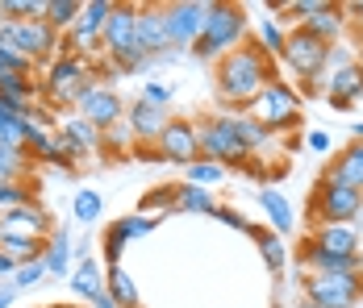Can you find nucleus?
I'll return each instance as SVG.
<instances>
[{"mask_svg":"<svg viewBox=\"0 0 363 308\" xmlns=\"http://www.w3.org/2000/svg\"><path fill=\"white\" fill-rule=\"evenodd\" d=\"M272 63L276 59H267L259 42H242L238 50H230L225 59H218V101L234 113H247L255 96L276 79Z\"/></svg>","mask_w":363,"mask_h":308,"instance_id":"1","label":"nucleus"},{"mask_svg":"<svg viewBox=\"0 0 363 308\" xmlns=\"http://www.w3.org/2000/svg\"><path fill=\"white\" fill-rule=\"evenodd\" d=\"M247 42V8L242 4H209L205 13V30L188 46L196 59H225L230 50H238Z\"/></svg>","mask_w":363,"mask_h":308,"instance_id":"2","label":"nucleus"},{"mask_svg":"<svg viewBox=\"0 0 363 308\" xmlns=\"http://www.w3.org/2000/svg\"><path fill=\"white\" fill-rule=\"evenodd\" d=\"M101 55L109 59L113 71H143L150 63L138 42V4H113V17L101 38Z\"/></svg>","mask_w":363,"mask_h":308,"instance_id":"3","label":"nucleus"},{"mask_svg":"<svg viewBox=\"0 0 363 308\" xmlns=\"http://www.w3.org/2000/svg\"><path fill=\"white\" fill-rule=\"evenodd\" d=\"M0 50H17L21 59H30V63H55L59 55H63V34H55L50 25H46V17H34V21H0Z\"/></svg>","mask_w":363,"mask_h":308,"instance_id":"4","label":"nucleus"},{"mask_svg":"<svg viewBox=\"0 0 363 308\" xmlns=\"http://www.w3.org/2000/svg\"><path fill=\"white\" fill-rule=\"evenodd\" d=\"M96 84V63L92 59H79V55H59L46 79H42V96L55 104V108H75V101Z\"/></svg>","mask_w":363,"mask_h":308,"instance_id":"5","label":"nucleus"},{"mask_svg":"<svg viewBox=\"0 0 363 308\" xmlns=\"http://www.w3.org/2000/svg\"><path fill=\"white\" fill-rule=\"evenodd\" d=\"M196 146H201V159H209V163H218V167H230V163L242 167V163H251V150L238 142L230 113H218V117L201 121V125H196Z\"/></svg>","mask_w":363,"mask_h":308,"instance_id":"6","label":"nucleus"},{"mask_svg":"<svg viewBox=\"0 0 363 308\" xmlns=\"http://www.w3.org/2000/svg\"><path fill=\"white\" fill-rule=\"evenodd\" d=\"M113 4L117 0H88L75 17V25L63 34V55H79V59H92L101 55V38H105V25L113 17Z\"/></svg>","mask_w":363,"mask_h":308,"instance_id":"7","label":"nucleus"},{"mask_svg":"<svg viewBox=\"0 0 363 308\" xmlns=\"http://www.w3.org/2000/svg\"><path fill=\"white\" fill-rule=\"evenodd\" d=\"M247 113H251L259 125H267L272 134H276V130H292L296 117H301V92H296L292 84H284V79H272V84L251 101Z\"/></svg>","mask_w":363,"mask_h":308,"instance_id":"8","label":"nucleus"},{"mask_svg":"<svg viewBox=\"0 0 363 308\" xmlns=\"http://www.w3.org/2000/svg\"><path fill=\"white\" fill-rule=\"evenodd\" d=\"M330 50L334 46H326V42H318V38L309 34V30H289V42H284V63H289V71L296 75V79H305V84H313L322 71L330 67Z\"/></svg>","mask_w":363,"mask_h":308,"instance_id":"9","label":"nucleus"},{"mask_svg":"<svg viewBox=\"0 0 363 308\" xmlns=\"http://www.w3.org/2000/svg\"><path fill=\"white\" fill-rule=\"evenodd\" d=\"M309 217H313L318 225H355L363 217V192L318 183V192H313V200H309Z\"/></svg>","mask_w":363,"mask_h":308,"instance_id":"10","label":"nucleus"},{"mask_svg":"<svg viewBox=\"0 0 363 308\" xmlns=\"http://www.w3.org/2000/svg\"><path fill=\"white\" fill-rule=\"evenodd\" d=\"M301 296L318 308H355L363 296V275H305Z\"/></svg>","mask_w":363,"mask_h":308,"instance_id":"11","label":"nucleus"},{"mask_svg":"<svg viewBox=\"0 0 363 308\" xmlns=\"http://www.w3.org/2000/svg\"><path fill=\"white\" fill-rule=\"evenodd\" d=\"M155 159H167V163H180V167H192L201 159V146H196V125L184 121V117H167L163 134L155 137Z\"/></svg>","mask_w":363,"mask_h":308,"instance_id":"12","label":"nucleus"},{"mask_svg":"<svg viewBox=\"0 0 363 308\" xmlns=\"http://www.w3.org/2000/svg\"><path fill=\"white\" fill-rule=\"evenodd\" d=\"M75 117H84L88 125H96V130L105 134V130H113L117 121H125V101L113 92L109 84H101V79H96V84L75 101Z\"/></svg>","mask_w":363,"mask_h":308,"instance_id":"13","label":"nucleus"},{"mask_svg":"<svg viewBox=\"0 0 363 308\" xmlns=\"http://www.w3.org/2000/svg\"><path fill=\"white\" fill-rule=\"evenodd\" d=\"M205 13L209 4L201 0H180V4H163V25H167V42L172 46H192L201 30H205Z\"/></svg>","mask_w":363,"mask_h":308,"instance_id":"14","label":"nucleus"},{"mask_svg":"<svg viewBox=\"0 0 363 308\" xmlns=\"http://www.w3.org/2000/svg\"><path fill=\"white\" fill-rule=\"evenodd\" d=\"M55 234V221H50V212L38 205H21V208H9V212H0V238H38L46 241Z\"/></svg>","mask_w":363,"mask_h":308,"instance_id":"15","label":"nucleus"},{"mask_svg":"<svg viewBox=\"0 0 363 308\" xmlns=\"http://www.w3.org/2000/svg\"><path fill=\"white\" fill-rule=\"evenodd\" d=\"M326 101L334 104V108H342V113H347V108H355V104L363 101V71L355 67V59L330 71V79H326Z\"/></svg>","mask_w":363,"mask_h":308,"instance_id":"16","label":"nucleus"},{"mask_svg":"<svg viewBox=\"0 0 363 308\" xmlns=\"http://www.w3.org/2000/svg\"><path fill=\"white\" fill-rule=\"evenodd\" d=\"M322 183H326V188H351V192H363V142H351L347 150H338V159L326 167Z\"/></svg>","mask_w":363,"mask_h":308,"instance_id":"17","label":"nucleus"},{"mask_svg":"<svg viewBox=\"0 0 363 308\" xmlns=\"http://www.w3.org/2000/svg\"><path fill=\"white\" fill-rule=\"evenodd\" d=\"M138 42H143V55L150 63L172 50L167 25H163V4H138Z\"/></svg>","mask_w":363,"mask_h":308,"instance_id":"18","label":"nucleus"},{"mask_svg":"<svg viewBox=\"0 0 363 308\" xmlns=\"http://www.w3.org/2000/svg\"><path fill=\"white\" fill-rule=\"evenodd\" d=\"M125 125H130L134 142L155 146V137L163 134V125H167V108H155V104H146L143 96H138V101L125 108Z\"/></svg>","mask_w":363,"mask_h":308,"instance_id":"19","label":"nucleus"},{"mask_svg":"<svg viewBox=\"0 0 363 308\" xmlns=\"http://www.w3.org/2000/svg\"><path fill=\"white\" fill-rule=\"evenodd\" d=\"M59 134L67 137L84 159H92V154H101V150H105L101 130H96V125H88V121H84V117H75V113H67V117L59 121Z\"/></svg>","mask_w":363,"mask_h":308,"instance_id":"20","label":"nucleus"},{"mask_svg":"<svg viewBox=\"0 0 363 308\" xmlns=\"http://www.w3.org/2000/svg\"><path fill=\"white\" fill-rule=\"evenodd\" d=\"M309 246H318V250H326V254L347 258V254H355V250H359V234H355V225H318V229H313V238H309Z\"/></svg>","mask_w":363,"mask_h":308,"instance_id":"21","label":"nucleus"},{"mask_svg":"<svg viewBox=\"0 0 363 308\" xmlns=\"http://www.w3.org/2000/svg\"><path fill=\"white\" fill-rule=\"evenodd\" d=\"M259 208L267 212V225H272V234H276V238L292 234L296 212H292V205H289V196H284V192H276V188H259Z\"/></svg>","mask_w":363,"mask_h":308,"instance_id":"22","label":"nucleus"},{"mask_svg":"<svg viewBox=\"0 0 363 308\" xmlns=\"http://www.w3.org/2000/svg\"><path fill=\"white\" fill-rule=\"evenodd\" d=\"M105 292L113 296L117 308H143V296H138V283L125 267H105Z\"/></svg>","mask_w":363,"mask_h":308,"instance_id":"23","label":"nucleus"},{"mask_svg":"<svg viewBox=\"0 0 363 308\" xmlns=\"http://www.w3.org/2000/svg\"><path fill=\"white\" fill-rule=\"evenodd\" d=\"M67 283H72V292L79 296V300H88V304H92V296H96V292H105V271H101V263H96V258H79V263L72 267V279H67Z\"/></svg>","mask_w":363,"mask_h":308,"instance_id":"24","label":"nucleus"},{"mask_svg":"<svg viewBox=\"0 0 363 308\" xmlns=\"http://www.w3.org/2000/svg\"><path fill=\"white\" fill-rule=\"evenodd\" d=\"M176 212H196V217H213L218 212V200L209 188H196V183H176V200H172Z\"/></svg>","mask_w":363,"mask_h":308,"instance_id":"25","label":"nucleus"},{"mask_svg":"<svg viewBox=\"0 0 363 308\" xmlns=\"http://www.w3.org/2000/svg\"><path fill=\"white\" fill-rule=\"evenodd\" d=\"M72 258H75V241L67 229H55L50 238H46V275H67V267H72Z\"/></svg>","mask_w":363,"mask_h":308,"instance_id":"26","label":"nucleus"},{"mask_svg":"<svg viewBox=\"0 0 363 308\" xmlns=\"http://www.w3.org/2000/svg\"><path fill=\"white\" fill-rule=\"evenodd\" d=\"M342 25H347V17H342V4H326V8H322L318 17H309L301 30H309L318 42L334 46V42H338V34H342Z\"/></svg>","mask_w":363,"mask_h":308,"instance_id":"27","label":"nucleus"},{"mask_svg":"<svg viewBox=\"0 0 363 308\" xmlns=\"http://www.w3.org/2000/svg\"><path fill=\"white\" fill-rule=\"evenodd\" d=\"M230 121H234V134H238V142H242L251 154H259L263 146H272V137H276L267 125H259L251 113H230Z\"/></svg>","mask_w":363,"mask_h":308,"instance_id":"28","label":"nucleus"},{"mask_svg":"<svg viewBox=\"0 0 363 308\" xmlns=\"http://www.w3.org/2000/svg\"><path fill=\"white\" fill-rule=\"evenodd\" d=\"M255 42H259V50L267 55V59H280L284 55V42H289V30L276 21V17H259V25H255Z\"/></svg>","mask_w":363,"mask_h":308,"instance_id":"29","label":"nucleus"},{"mask_svg":"<svg viewBox=\"0 0 363 308\" xmlns=\"http://www.w3.org/2000/svg\"><path fill=\"white\" fill-rule=\"evenodd\" d=\"M0 254H9L17 267H21V263H38V258H46V241H38V238H0Z\"/></svg>","mask_w":363,"mask_h":308,"instance_id":"30","label":"nucleus"},{"mask_svg":"<svg viewBox=\"0 0 363 308\" xmlns=\"http://www.w3.org/2000/svg\"><path fill=\"white\" fill-rule=\"evenodd\" d=\"M72 217L79 221V225H96V221L105 217V196H101V192H92V188L75 192V200H72Z\"/></svg>","mask_w":363,"mask_h":308,"instance_id":"31","label":"nucleus"},{"mask_svg":"<svg viewBox=\"0 0 363 308\" xmlns=\"http://www.w3.org/2000/svg\"><path fill=\"white\" fill-rule=\"evenodd\" d=\"M79 0H46V25L55 30V34H67L75 25V17H79Z\"/></svg>","mask_w":363,"mask_h":308,"instance_id":"32","label":"nucleus"},{"mask_svg":"<svg viewBox=\"0 0 363 308\" xmlns=\"http://www.w3.org/2000/svg\"><path fill=\"white\" fill-rule=\"evenodd\" d=\"M255 241H259V250H263V263H267V271H284V263H289V250H284V238H276L272 229H259L255 234Z\"/></svg>","mask_w":363,"mask_h":308,"instance_id":"33","label":"nucleus"},{"mask_svg":"<svg viewBox=\"0 0 363 308\" xmlns=\"http://www.w3.org/2000/svg\"><path fill=\"white\" fill-rule=\"evenodd\" d=\"M46 17V0H0V21H34Z\"/></svg>","mask_w":363,"mask_h":308,"instance_id":"34","label":"nucleus"},{"mask_svg":"<svg viewBox=\"0 0 363 308\" xmlns=\"http://www.w3.org/2000/svg\"><path fill=\"white\" fill-rule=\"evenodd\" d=\"M30 154L26 150H4L0 146V183H21L26 179V171H30Z\"/></svg>","mask_w":363,"mask_h":308,"instance_id":"35","label":"nucleus"},{"mask_svg":"<svg viewBox=\"0 0 363 308\" xmlns=\"http://www.w3.org/2000/svg\"><path fill=\"white\" fill-rule=\"evenodd\" d=\"M130 250V238L121 234V225L113 221L105 225V241H101V254H105V267H121V254Z\"/></svg>","mask_w":363,"mask_h":308,"instance_id":"36","label":"nucleus"},{"mask_svg":"<svg viewBox=\"0 0 363 308\" xmlns=\"http://www.w3.org/2000/svg\"><path fill=\"white\" fill-rule=\"evenodd\" d=\"M21 205H34V188L21 179V183H0V212L9 208H21Z\"/></svg>","mask_w":363,"mask_h":308,"instance_id":"37","label":"nucleus"},{"mask_svg":"<svg viewBox=\"0 0 363 308\" xmlns=\"http://www.w3.org/2000/svg\"><path fill=\"white\" fill-rule=\"evenodd\" d=\"M117 225H121V234L130 241L146 238V234H155V225H159V217H146V212H130V217H117Z\"/></svg>","mask_w":363,"mask_h":308,"instance_id":"38","label":"nucleus"},{"mask_svg":"<svg viewBox=\"0 0 363 308\" xmlns=\"http://www.w3.org/2000/svg\"><path fill=\"white\" fill-rule=\"evenodd\" d=\"M221 171H225V167L209 163V159H196V163L188 167V179H184V183H196V188H213V183H221Z\"/></svg>","mask_w":363,"mask_h":308,"instance_id":"39","label":"nucleus"},{"mask_svg":"<svg viewBox=\"0 0 363 308\" xmlns=\"http://www.w3.org/2000/svg\"><path fill=\"white\" fill-rule=\"evenodd\" d=\"M326 4H330V0H292V4H280V13H289V17H296V21L305 25V21H309V17H318Z\"/></svg>","mask_w":363,"mask_h":308,"instance_id":"40","label":"nucleus"},{"mask_svg":"<svg viewBox=\"0 0 363 308\" xmlns=\"http://www.w3.org/2000/svg\"><path fill=\"white\" fill-rule=\"evenodd\" d=\"M42 275H46V263L38 258V263H21L17 271H13V287L21 292V287H34V283H42Z\"/></svg>","mask_w":363,"mask_h":308,"instance_id":"41","label":"nucleus"},{"mask_svg":"<svg viewBox=\"0 0 363 308\" xmlns=\"http://www.w3.org/2000/svg\"><path fill=\"white\" fill-rule=\"evenodd\" d=\"M172 200H176V183H163V188H155V192L146 196L138 212H146V217H155V208H172Z\"/></svg>","mask_w":363,"mask_h":308,"instance_id":"42","label":"nucleus"},{"mask_svg":"<svg viewBox=\"0 0 363 308\" xmlns=\"http://www.w3.org/2000/svg\"><path fill=\"white\" fill-rule=\"evenodd\" d=\"M101 137H105V150H121V154L134 146V134H130V125H125V121H117V125H113V130H105Z\"/></svg>","mask_w":363,"mask_h":308,"instance_id":"43","label":"nucleus"},{"mask_svg":"<svg viewBox=\"0 0 363 308\" xmlns=\"http://www.w3.org/2000/svg\"><path fill=\"white\" fill-rule=\"evenodd\" d=\"M213 217H218L221 225H230V229H242V234H259V225H251V221H247V217H242V212H238V208H225V205H218V212H213Z\"/></svg>","mask_w":363,"mask_h":308,"instance_id":"44","label":"nucleus"},{"mask_svg":"<svg viewBox=\"0 0 363 308\" xmlns=\"http://www.w3.org/2000/svg\"><path fill=\"white\" fill-rule=\"evenodd\" d=\"M172 96H176V88H172V84H146V88H143V101L155 104V108H167Z\"/></svg>","mask_w":363,"mask_h":308,"instance_id":"45","label":"nucleus"},{"mask_svg":"<svg viewBox=\"0 0 363 308\" xmlns=\"http://www.w3.org/2000/svg\"><path fill=\"white\" fill-rule=\"evenodd\" d=\"M305 142H309V150H330V134H322V130H313Z\"/></svg>","mask_w":363,"mask_h":308,"instance_id":"46","label":"nucleus"},{"mask_svg":"<svg viewBox=\"0 0 363 308\" xmlns=\"http://www.w3.org/2000/svg\"><path fill=\"white\" fill-rule=\"evenodd\" d=\"M13 271H17V263L9 254H0V279H13Z\"/></svg>","mask_w":363,"mask_h":308,"instance_id":"47","label":"nucleus"},{"mask_svg":"<svg viewBox=\"0 0 363 308\" xmlns=\"http://www.w3.org/2000/svg\"><path fill=\"white\" fill-rule=\"evenodd\" d=\"M92 308H117V304H113L109 292H96V296H92Z\"/></svg>","mask_w":363,"mask_h":308,"instance_id":"48","label":"nucleus"},{"mask_svg":"<svg viewBox=\"0 0 363 308\" xmlns=\"http://www.w3.org/2000/svg\"><path fill=\"white\" fill-rule=\"evenodd\" d=\"M13 296H17V287L9 283V287H0V308H13Z\"/></svg>","mask_w":363,"mask_h":308,"instance_id":"49","label":"nucleus"},{"mask_svg":"<svg viewBox=\"0 0 363 308\" xmlns=\"http://www.w3.org/2000/svg\"><path fill=\"white\" fill-rule=\"evenodd\" d=\"M296 308H318V304H313V300H305V296H301V304H296Z\"/></svg>","mask_w":363,"mask_h":308,"instance_id":"50","label":"nucleus"},{"mask_svg":"<svg viewBox=\"0 0 363 308\" xmlns=\"http://www.w3.org/2000/svg\"><path fill=\"white\" fill-rule=\"evenodd\" d=\"M355 142H363V121H359V125H355Z\"/></svg>","mask_w":363,"mask_h":308,"instance_id":"51","label":"nucleus"},{"mask_svg":"<svg viewBox=\"0 0 363 308\" xmlns=\"http://www.w3.org/2000/svg\"><path fill=\"white\" fill-rule=\"evenodd\" d=\"M355 67H359V71H363V46H359V55H355Z\"/></svg>","mask_w":363,"mask_h":308,"instance_id":"52","label":"nucleus"},{"mask_svg":"<svg viewBox=\"0 0 363 308\" xmlns=\"http://www.w3.org/2000/svg\"><path fill=\"white\" fill-rule=\"evenodd\" d=\"M46 308H72V304H46Z\"/></svg>","mask_w":363,"mask_h":308,"instance_id":"53","label":"nucleus"}]
</instances>
